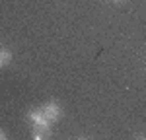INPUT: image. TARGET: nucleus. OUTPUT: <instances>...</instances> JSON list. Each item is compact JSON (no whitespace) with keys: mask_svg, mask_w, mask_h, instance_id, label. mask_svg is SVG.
Masks as SVG:
<instances>
[{"mask_svg":"<svg viewBox=\"0 0 146 140\" xmlns=\"http://www.w3.org/2000/svg\"><path fill=\"white\" fill-rule=\"evenodd\" d=\"M115 2H119V0H115Z\"/></svg>","mask_w":146,"mask_h":140,"instance_id":"6","label":"nucleus"},{"mask_svg":"<svg viewBox=\"0 0 146 140\" xmlns=\"http://www.w3.org/2000/svg\"><path fill=\"white\" fill-rule=\"evenodd\" d=\"M49 134H51V123L49 121L33 125V138H47Z\"/></svg>","mask_w":146,"mask_h":140,"instance_id":"2","label":"nucleus"},{"mask_svg":"<svg viewBox=\"0 0 146 140\" xmlns=\"http://www.w3.org/2000/svg\"><path fill=\"white\" fill-rule=\"evenodd\" d=\"M2 138H6V134H4V132L0 130V140H2Z\"/></svg>","mask_w":146,"mask_h":140,"instance_id":"5","label":"nucleus"},{"mask_svg":"<svg viewBox=\"0 0 146 140\" xmlns=\"http://www.w3.org/2000/svg\"><path fill=\"white\" fill-rule=\"evenodd\" d=\"M27 119H29L31 125H39V123H45V121H47L41 109H33V111H29V113H27ZM49 123H51V121H49Z\"/></svg>","mask_w":146,"mask_h":140,"instance_id":"3","label":"nucleus"},{"mask_svg":"<svg viewBox=\"0 0 146 140\" xmlns=\"http://www.w3.org/2000/svg\"><path fill=\"white\" fill-rule=\"evenodd\" d=\"M41 111H43L45 119H47V121H51V123H53V121H56V119L60 117V113H62V111H60V105L55 103V101H49V103H45Z\"/></svg>","mask_w":146,"mask_h":140,"instance_id":"1","label":"nucleus"},{"mask_svg":"<svg viewBox=\"0 0 146 140\" xmlns=\"http://www.w3.org/2000/svg\"><path fill=\"white\" fill-rule=\"evenodd\" d=\"M10 60H12V53L8 49H0V68L10 64Z\"/></svg>","mask_w":146,"mask_h":140,"instance_id":"4","label":"nucleus"}]
</instances>
